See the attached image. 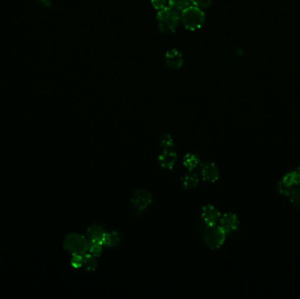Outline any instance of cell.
I'll list each match as a JSON object with an SVG mask.
<instances>
[{
    "mask_svg": "<svg viewBox=\"0 0 300 299\" xmlns=\"http://www.w3.org/2000/svg\"><path fill=\"white\" fill-rule=\"evenodd\" d=\"M180 18L183 27L191 31L199 30L206 22V14L203 10L192 5L183 10Z\"/></svg>",
    "mask_w": 300,
    "mask_h": 299,
    "instance_id": "obj_1",
    "label": "cell"
},
{
    "mask_svg": "<svg viewBox=\"0 0 300 299\" xmlns=\"http://www.w3.org/2000/svg\"><path fill=\"white\" fill-rule=\"evenodd\" d=\"M156 19H157L159 29L163 33L167 34L174 32L179 28V23L181 21L179 12L175 11L174 9L171 8L170 6L163 9L162 11H159Z\"/></svg>",
    "mask_w": 300,
    "mask_h": 299,
    "instance_id": "obj_2",
    "label": "cell"
},
{
    "mask_svg": "<svg viewBox=\"0 0 300 299\" xmlns=\"http://www.w3.org/2000/svg\"><path fill=\"white\" fill-rule=\"evenodd\" d=\"M63 248L71 255H84L89 252L90 240L84 235L72 233L63 239Z\"/></svg>",
    "mask_w": 300,
    "mask_h": 299,
    "instance_id": "obj_3",
    "label": "cell"
},
{
    "mask_svg": "<svg viewBox=\"0 0 300 299\" xmlns=\"http://www.w3.org/2000/svg\"><path fill=\"white\" fill-rule=\"evenodd\" d=\"M152 195L146 189H138L134 191L131 198L132 213L135 218H139L149 208L152 203Z\"/></svg>",
    "mask_w": 300,
    "mask_h": 299,
    "instance_id": "obj_4",
    "label": "cell"
},
{
    "mask_svg": "<svg viewBox=\"0 0 300 299\" xmlns=\"http://www.w3.org/2000/svg\"><path fill=\"white\" fill-rule=\"evenodd\" d=\"M226 233L218 226L206 227L204 230V243L211 250H217L222 247L226 240Z\"/></svg>",
    "mask_w": 300,
    "mask_h": 299,
    "instance_id": "obj_5",
    "label": "cell"
},
{
    "mask_svg": "<svg viewBox=\"0 0 300 299\" xmlns=\"http://www.w3.org/2000/svg\"><path fill=\"white\" fill-rule=\"evenodd\" d=\"M220 216L221 214H220L219 210L212 205L208 204L207 206H205L202 208L201 213H200V219L203 224L204 229L206 227L216 226V224L219 222Z\"/></svg>",
    "mask_w": 300,
    "mask_h": 299,
    "instance_id": "obj_6",
    "label": "cell"
},
{
    "mask_svg": "<svg viewBox=\"0 0 300 299\" xmlns=\"http://www.w3.org/2000/svg\"><path fill=\"white\" fill-rule=\"evenodd\" d=\"M199 172L202 179L209 182H215L218 181L220 176L218 166L211 162H204L200 163Z\"/></svg>",
    "mask_w": 300,
    "mask_h": 299,
    "instance_id": "obj_7",
    "label": "cell"
},
{
    "mask_svg": "<svg viewBox=\"0 0 300 299\" xmlns=\"http://www.w3.org/2000/svg\"><path fill=\"white\" fill-rule=\"evenodd\" d=\"M219 227L226 233V235H231L239 227V219L234 213H225L221 215L219 220Z\"/></svg>",
    "mask_w": 300,
    "mask_h": 299,
    "instance_id": "obj_8",
    "label": "cell"
},
{
    "mask_svg": "<svg viewBox=\"0 0 300 299\" xmlns=\"http://www.w3.org/2000/svg\"><path fill=\"white\" fill-rule=\"evenodd\" d=\"M178 162V154L173 150H162L159 154L158 163L165 170H172Z\"/></svg>",
    "mask_w": 300,
    "mask_h": 299,
    "instance_id": "obj_9",
    "label": "cell"
},
{
    "mask_svg": "<svg viewBox=\"0 0 300 299\" xmlns=\"http://www.w3.org/2000/svg\"><path fill=\"white\" fill-rule=\"evenodd\" d=\"M165 61L169 68L172 69H180L183 62L182 54L178 49H170L165 54Z\"/></svg>",
    "mask_w": 300,
    "mask_h": 299,
    "instance_id": "obj_10",
    "label": "cell"
},
{
    "mask_svg": "<svg viewBox=\"0 0 300 299\" xmlns=\"http://www.w3.org/2000/svg\"><path fill=\"white\" fill-rule=\"evenodd\" d=\"M106 233V229L103 226L98 224H93L88 227V229L86 231V235L90 242L102 243Z\"/></svg>",
    "mask_w": 300,
    "mask_h": 299,
    "instance_id": "obj_11",
    "label": "cell"
},
{
    "mask_svg": "<svg viewBox=\"0 0 300 299\" xmlns=\"http://www.w3.org/2000/svg\"><path fill=\"white\" fill-rule=\"evenodd\" d=\"M199 176L194 173L192 170H189L185 174L182 175L181 178V184L185 190L195 189L199 184Z\"/></svg>",
    "mask_w": 300,
    "mask_h": 299,
    "instance_id": "obj_12",
    "label": "cell"
},
{
    "mask_svg": "<svg viewBox=\"0 0 300 299\" xmlns=\"http://www.w3.org/2000/svg\"><path fill=\"white\" fill-rule=\"evenodd\" d=\"M121 241V236L116 231H110L106 232V235L104 236L102 244L103 246L110 248L118 247Z\"/></svg>",
    "mask_w": 300,
    "mask_h": 299,
    "instance_id": "obj_13",
    "label": "cell"
},
{
    "mask_svg": "<svg viewBox=\"0 0 300 299\" xmlns=\"http://www.w3.org/2000/svg\"><path fill=\"white\" fill-rule=\"evenodd\" d=\"M200 158L194 153H188L183 156L182 164L188 170H193L199 166Z\"/></svg>",
    "mask_w": 300,
    "mask_h": 299,
    "instance_id": "obj_14",
    "label": "cell"
},
{
    "mask_svg": "<svg viewBox=\"0 0 300 299\" xmlns=\"http://www.w3.org/2000/svg\"><path fill=\"white\" fill-rule=\"evenodd\" d=\"M97 267V257H95L90 254H86L84 255V263H83V267L85 269V270L89 271V272H93L96 270Z\"/></svg>",
    "mask_w": 300,
    "mask_h": 299,
    "instance_id": "obj_15",
    "label": "cell"
},
{
    "mask_svg": "<svg viewBox=\"0 0 300 299\" xmlns=\"http://www.w3.org/2000/svg\"><path fill=\"white\" fill-rule=\"evenodd\" d=\"M159 145L162 150H173L175 146L174 139L171 134H162L159 138Z\"/></svg>",
    "mask_w": 300,
    "mask_h": 299,
    "instance_id": "obj_16",
    "label": "cell"
},
{
    "mask_svg": "<svg viewBox=\"0 0 300 299\" xmlns=\"http://www.w3.org/2000/svg\"><path fill=\"white\" fill-rule=\"evenodd\" d=\"M191 5V0H169V6L177 12H182Z\"/></svg>",
    "mask_w": 300,
    "mask_h": 299,
    "instance_id": "obj_17",
    "label": "cell"
},
{
    "mask_svg": "<svg viewBox=\"0 0 300 299\" xmlns=\"http://www.w3.org/2000/svg\"><path fill=\"white\" fill-rule=\"evenodd\" d=\"M89 253L95 257H100L103 253V244L90 241Z\"/></svg>",
    "mask_w": 300,
    "mask_h": 299,
    "instance_id": "obj_18",
    "label": "cell"
},
{
    "mask_svg": "<svg viewBox=\"0 0 300 299\" xmlns=\"http://www.w3.org/2000/svg\"><path fill=\"white\" fill-rule=\"evenodd\" d=\"M151 3L154 8L158 12L169 7V0H151Z\"/></svg>",
    "mask_w": 300,
    "mask_h": 299,
    "instance_id": "obj_19",
    "label": "cell"
},
{
    "mask_svg": "<svg viewBox=\"0 0 300 299\" xmlns=\"http://www.w3.org/2000/svg\"><path fill=\"white\" fill-rule=\"evenodd\" d=\"M191 3L199 8L207 9L211 6L212 0H191Z\"/></svg>",
    "mask_w": 300,
    "mask_h": 299,
    "instance_id": "obj_20",
    "label": "cell"
},
{
    "mask_svg": "<svg viewBox=\"0 0 300 299\" xmlns=\"http://www.w3.org/2000/svg\"><path fill=\"white\" fill-rule=\"evenodd\" d=\"M83 263H84V255H72V258L70 260V263H71L72 267L76 268V269L82 268L83 267Z\"/></svg>",
    "mask_w": 300,
    "mask_h": 299,
    "instance_id": "obj_21",
    "label": "cell"
},
{
    "mask_svg": "<svg viewBox=\"0 0 300 299\" xmlns=\"http://www.w3.org/2000/svg\"><path fill=\"white\" fill-rule=\"evenodd\" d=\"M291 198H292V201L294 204V206L298 208H300V189L293 190L291 194Z\"/></svg>",
    "mask_w": 300,
    "mask_h": 299,
    "instance_id": "obj_22",
    "label": "cell"
}]
</instances>
